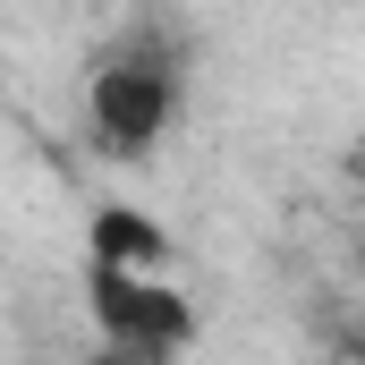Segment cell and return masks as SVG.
<instances>
[{
	"label": "cell",
	"mask_w": 365,
	"mask_h": 365,
	"mask_svg": "<svg viewBox=\"0 0 365 365\" xmlns=\"http://www.w3.org/2000/svg\"><path fill=\"white\" fill-rule=\"evenodd\" d=\"M179 110H187V77H179V60H162V51H110L86 77V136L110 162L162 153L170 128H179Z\"/></svg>",
	"instance_id": "cell-1"
},
{
	"label": "cell",
	"mask_w": 365,
	"mask_h": 365,
	"mask_svg": "<svg viewBox=\"0 0 365 365\" xmlns=\"http://www.w3.org/2000/svg\"><path fill=\"white\" fill-rule=\"evenodd\" d=\"M86 306L102 349L128 365H179L195 349V297L170 272H119V264H93L86 272Z\"/></svg>",
	"instance_id": "cell-2"
},
{
	"label": "cell",
	"mask_w": 365,
	"mask_h": 365,
	"mask_svg": "<svg viewBox=\"0 0 365 365\" xmlns=\"http://www.w3.org/2000/svg\"><path fill=\"white\" fill-rule=\"evenodd\" d=\"M93 264L162 272V264H170V238H162V221H145V212H128V204H102V212H93Z\"/></svg>",
	"instance_id": "cell-3"
},
{
	"label": "cell",
	"mask_w": 365,
	"mask_h": 365,
	"mask_svg": "<svg viewBox=\"0 0 365 365\" xmlns=\"http://www.w3.org/2000/svg\"><path fill=\"white\" fill-rule=\"evenodd\" d=\"M93 365H128V357H110V349H102V357H93Z\"/></svg>",
	"instance_id": "cell-4"
}]
</instances>
